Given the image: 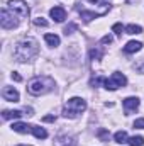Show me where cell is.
I'll return each mask as SVG.
<instances>
[{"label": "cell", "mask_w": 144, "mask_h": 146, "mask_svg": "<svg viewBox=\"0 0 144 146\" xmlns=\"http://www.w3.org/2000/svg\"><path fill=\"white\" fill-rule=\"evenodd\" d=\"M54 88V80L51 76H34L29 83H27V92L31 95H44V94H49L51 90Z\"/></svg>", "instance_id": "7a4b0ae2"}, {"label": "cell", "mask_w": 144, "mask_h": 146, "mask_svg": "<svg viewBox=\"0 0 144 146\" xmlns=\"http://www.w3.org/2000/svg\"><path fill=\"white\" fill-rule=\"evenodd\" d=\"M0 24H2L3 29H14V27L19 26V19H17V15L14 12L7 10V9H2V12H0Z\"/></svg>", "instance_id": "5b68a950"}, {"label": "cell", "mask_w": 144, "mask_h": 146, "mask_svg": "<svg viewBox=\"0 0 144 146\" xmlns=\"http://www.w3.org/2000/svg\"><path fill=\"white\" fill-rule=\"evenodd\" d=\"M134 127H136V129H144V119L143 117L134 121Z\"/></svg>", "instance_id": "cb8c5ba5"}, {"label": "cell", "mask_w": 144, "mask_h": 146, "mask_svg": "<svg viewBox=\"0 0 144 146\" xmlns=\"http://www.w3.org/2000/svg\"><path fill=\"white\" fill-rule=\"evenodd\" d=\"M127 83V78H126V75L124 73H119V72H115V73H112L110 75V78H107L105 80V88L107 90H117V88H120V87H124Z\"/></svg>", "instance_id": "8992f818"}, {"label": "cell", "mask_w": 144, "mask_h": 146, "mask_svg": "<svg viewBox=\"0 0 144 146\" xmlns=\"http://www.w3.org/2000/svg\"><path fill=\"white\" fill-rule=\"evenodd\" d=\"M90 58H92V60H98V58H102V51H98V49H92V51H90Z\"/></svg>", "instance_id": "7402d4cb"}, {"label": "cell", "mask_w": 144, "mask_h": 146, "mask_svg": "<svg viewBox=\"0 0 144 146\" xmlns=\"http://www.w3.org/2000/svg\"><path fill=\"white\" fill-rule=\"evenodd\" d=\"M31 127H32V126H27V124H24V122H14V124H12V131L20 133V134L29 133V131H31Z\"/></svg>", "instance_id": "7c38bea8"}, {"label": "cell", "mask_w": 144, "mask_h": 146, "mask_svg": "<svg viewBox=\"0 0 144 146\" xmlns=\"http://www.w3.org/2000/svg\"><path fill=\"white\" fill-rule=\"evenodd\" d=\"M31 133L36 136L37 139H46L48 138V131L44 127H39V126H32L31 127Z\"/></svg>", "instance_id": "4fadbf2b"}, {"label": "cell", "mask_w": 144, "mask_h": 146, "mask_svg": "<svg viewBox=\"0 0 144 146\" xmlns=\"http://www.w3.org/2000/svg\"><path fill=\"white\" fill-rule=\"evenodd\" d=\"M54 119H56L54 115H46V117H44V121H46V122H53Z\"/></svg>", "instance_id": "83f0119b"}, {"label": "cell", "mask_w": 144, "mask_h": 146, "mask_svg": "<svg viewBox=\"0 0 144 146\" xmlns=\"http://www.w3.org/2000/svg\"><path fill=\"white\" fill-rule=\"evenodd\" d=\"M85 109H87V100H85V99H81V97H71V99L66 102L65 109H63V115L73 119V117H76L78 114L85 112Z\"/></svg>", "instance_id": "3957f363"}, {"label": "cell", "mask_w": 144, "mask_h": 146, "mask_svg": "<svg viewBox=\"0 0 144 146\" xmlns=\"http://www.w3.org/2000/svg\"><path fill=\"white\" fill-rule=\"evenodd\" d=\"M105 80H107V78H104V76H93V78L90 80V85H92V87H98V85L105 83Z\"/></svg>", "instance_id": "ffe728a7"}, {"label": "cell", "mask_w": 144, "mask_h": 146, "mask_svg": "<svg viewBox=\"0 0 144 146\" xmlns=\"http://www.w3.org/2000/svg\"><path fill=\"white\" fill-rule=\"evenodd\" d=\"M112 41H114V37L110 36V34H107V36H104V37H102V44H110Z\"/></svg>", "instance_id": "d4e9b609"}, {"label": "cell", "mask_w": 144, "mask_h": 146, "mask_svg": "<svg viewBox=\"0 0 144 146\" xmlns=\"http://www.w3.org/2000/svg\"><path fill=\"white\" fill-rule=\"evenodd\" d=\"M17 146H29V145H17Z\"/></svg>", "instance_id": "f1b7e54d"}, {"label": "cell", "mask_w": 144, "mask_h": 146, "mask_svg": "<svg viewBox=\"0 0 144 146\" xmlns=\"http://www.w3.org/2000/svg\"><path fill=\"white\" fill-rule=\"evenodd\" d=\"M137 107H139V99L137 97L124 99V109H126V112H134V110H137Z\"/></svg>", "instance_id": "9c48e42d"}, {"label": "cell", "mask_w": 144, "mask_h": 146, "mask_svg": "<svg viewBox=\"0 0 144 146\" xmlns=\"http://www.w3.org/2000/svg\"><path fill=\"white\" fill-rule=\"evenodd\" d=\"M24 114L20 112V110H3V114H2V117L5 119V121H9V119H19V117H22Z\"/></svg>", "instance_id": "5bb4252c"}, {"label": "cell", "mask_w": 144, "mask_h": 146, "mask_svg": "<svg viewBox=\"0 0 144 146\" xmlns=\"http://www.w3.org/2000/svg\"><path fill=\"white\" fill-rule=\"evenodd\" d=\"M49 15H51V19H54L56 22H63V21L66 19V10H65L63 7H53V9L49 10Z\"/></svg>", "instance_id": "ba28073f"}, {"label": "cell", "mask_w": 144, "mask_h": 146, "mask_svg": "<svg viewBox=\"0 0 144 146\" xmlns=\"http://www.w3.org/2000/svg\"><path fill=\"white\" fill-rule=\"evenodd\" d=\"M37 53H39V44L34 37H26V39L19 41L14 49V56L20 63L31 61L34 56H37Z\"/></svg>", "instance_id": "6da1fadb"}, {"label": "cell", "mask_w": 144, "mask_h": 146, "mask_svg": "<svg viewBox=\"0 0 144 146\" xmlns=\"http://www.w3.org/2000/svg\"><path fill=\"white\" fill-rule=\"evenodd\" d=\"M114 139H115V143H120V145H122V143H127L129 138H127V133H126V131H117V133L114 134Z\"/></svg>", "instance_id": "e0dca14e"}, {"label": "cell", "mask_w": 144, "mask_h": 146, "mask_svg": "<svg viewBox=\"0 0 144 146\" xmlns=\"http://www.w3.org/2000/svg\"><path fill=\"white\" fill-rule=\"evenodd\" d=\"M2 95H3V99L9 100V102H19V92H17L14 87H3Z\"/></svg>", "instance_id": "52a82bcc"}, {"label": "cell", "mask_w": 144, "mask_h": 146, "mask_svg": "<svg viewBox=\"0 0 144 146\" xmlns=\"http://www.w3.org/2000/svg\"><path fill=\"white\" fill-rule=\"evenodd\" d=\"M34 24H36V26H41V27H46V26H48V21L42 19V17H37V19H34Z\"/></svg>", "instance_id": "603a6c76"}, {"label": "cell", "mask_w": 144, "mask_h": 146, "mask_svg": "<svg viewBox=\"0 0 144 146\" xmlns=\"http://www.w3.org/2000/svg\"><path fill=\"white\" fill-rule=\"evenodd\" d=\"M44 41H46L48 46H51V48L59 46V37L56 36V34H46V36H44Z\"/></svg>", "instance_id": "9a60e30c"}, {"label": "cell", "mask_w": 144, "mask_h": 146, "mask_svg": "<svg viewBox=\"0 0 144 146\" xmlns=\"http://www.w3.org/2000/svg\"><path fill=\"white\" fill-rule=\"evenodd\" d=\"M124 29H126V27H122V24H120V22H117V24H114V26H112V31H114L117 36H122V31H124Z\"/></svg>", "instance_id": "44dd1931"}, {"label": "cell", "mask_w": 144, "mask_h": 146, "mask_svg": "<svg viewBox=\"0 0 144 146\" xmlns=\"http://www.w3.org/2000/svg\"><path fill=\"white\" fill-rule=\"evenodd\" d=\"M126 33L127 34H141L143 33V27L137 26V24H129V26H126Z\"/></svg>", "instance_id": "2e32d148"}, {"label": "cell", "mask_w": 144, "mask_h": 146, "mask_svg": "<svg viewBox=\"0 0 144 146\" xmlns=\"http://www.w3.org/2000/svg\"><path fill=\"white\" fill-rule=\"evenodd\" d=\"M75 29H76V26H75V24H70L68 27H65V34H66V36L71 34V31H75Z\"/></svg>", "instance_id": "484cf974"}, {"label": "cell", "mask_w": 144, "mask_h": 146, "mask_svg": "<svg viewBox=\"0 0 144 146\" xmlns=\"http://www.w3.org/2000/svg\"><path fill=\"white\" fill-rule=\"evenodd\" d=\"M9 10L14 12L17 17H22V19L29 17V14H31L29 5L24 0H9Z\"/></svg>", "instance_id": "277c9868"}, {"label": "cell", "mask_w": 144, "mask_h": 146, "mask_svg": "<svg viewBox=\"0 0 144 146\" xmlns=\"http://www.w3.org/2000/svg\"><path fill=\"white\" fill-rule=\"evenodd\" d=\"M141 48H143V42H139V41H129V42L124 46V51L129 53V54H132V53L141 51Z\"/></svg>", "instance_id": "8fae6325"}, {"label": "cell", "mask_w": 144, "mask_h": 146, "mask_svg": "<svg viewBox=\"0 0 144 146\" xmlns=\"http://www.w3.org/2000/svg\"><path fill=\"white\" fill-rule=\"evenodd\" d=\"M12 78H14V80H15V82H20V80H22V76H20V75H19V73H12Z\"/></svg>", "instance_id": "4316f807"}, {"label": "cell", "mask_w": 144, "mask_h": 146, "mask_svg": "<svg viewBox=\"0 0 144 146\" xmlns=\"http://www.w3.org/2000/svg\"><path fill=\"white\" fill-rule=\"evenodd\" d=\"M87 2H90V3H93L97 7L98 15H104V14H107L108 10H110V5H108L105 0H87Z\"/></svg>", "instance_id": "30bf717a"}, {"label": "cell", "mask_w": 144, "mask_h": 146, "mask_svg": "<svg viewBox=\"0 0 144 146\" xmlns=\"http://www.w3.org/2000/svg\"><path fill=\"white\" fill-rule=\"evenodd\" d=\"M58 146H73V138L71 136H59L58 141H56Z\"/></svg>", "instance_id": "ac0fdd59"}, {"label": "cell", "mask_w": 144, "mask_h": 146, "mask_svg": "<svg viewBox=\"0 0 144 146\" xmlns=\"http://www.w3.org/2000/svg\"><path fill=\"white\" fill-rule=\"evenodd\" d=\"M127 145L129 146H143L144 145V138L143 136H132L127 139Z\"/></svg>", "instance_id": "d6986e66"}]
</instances>
